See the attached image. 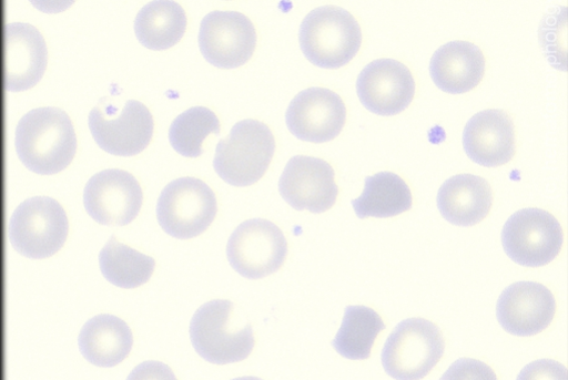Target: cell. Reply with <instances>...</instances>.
Here are the masks:
<instances>
[{
  "instance_id": "obj_1",
  "label": "cell",
  "mask_w": 568,
  "mask_h": 380,
  "mask_svg": "<svg viewBox=\"0 0 568 380\" xmlns=\"http://www.w3.org/2000/svg\"><path fill=\"white\" fill-rule=\"evenodd\" d=\"M16 146L21 162L39 175H55L68 168L78 151L70 116L57 107L38 109L19 123Z\"/></svg>"
},
{
  "instance_id": "obj_2",
  "label": "cell",
  "mask_w": 568,
  "mask_h": 380,
  "mask_svg": "<svg viewBox=\"0 0 568 380\" xmlns=\"http://www.w3.org/2000/svg\"><path fill=\"white\" fill-rule=\"evenodd\" d=\"M234 309L233 301L216 299L201 306L192 318V345L211 363L240 362L254 349L253 327L250 322L236 320Z\"/></svg>"
},
{
  "instance_id": "obj_3",
  "label": "cell",
  "mask_w": 568,
  "mask_h": 380,
  "mask_svg": "<svg viewBox=\"0 0 568 380\" xmlns=\"http://www.w3.org/2000/svg\"><path fill=\"white\" fill-rule=\"evenodd\" d=\"M300 44L313 65L337 70L357 55L362 45V30L346 10L323 7L304 19L300 29Z\"/></svg>"
},
{
  "instance_id": "obj_4",
  "label": "cell",
  "mask_w": 568,
  "mask_h": 380,
  "mask_svg": "<svg viewBox=\"0 0 568 380\" xmlns=\"http://www.w3.org/2000/svg\"><path fill=\"white\" fill-rule=\"evenodd\" d=\"M276 150L267 125L254 120L236 123L230 135L220 141L213 166L229 185L247 187L266 174Z\"/></svg>"
},
{
  "instance_id": "obj_5",
  "label": "cell",
  "mask_w": 568,
  "mask_h": 380,
  "mask_svg": "<svg viewBox=\"0 0 568 380\" xmlns=\"http://www.w3.org/2000/svg\"><path fill=\"white\" fill-rule=\"evenodd\" d=\"M445 340L440 329L424 318L400 321L382 350V364L395 380H420L442 359Z\"/></svg>"
},
{
  "instance_id": "obj_6",
  "label": "cell",
  "mask_w": 568,
  "mask_h": 380,
  "mask_svg": "<svg viewBox=\"0 0 568 380\" xmlns=\"http://www.w3.org/2000/svg\"><path fill=\"white\" fill-rule=\"evenodd\" d=\"M70 224L64 208L51 197H33L22 203L10 222V240L14 249L32 259L59 253L69 236Z\"/></svg>"
},
{
  "instance_id": "obj_7",
  "label": "cell",
  "mask_w": 568,
  "mask_h": 380,
  "mask_svg": "<svg viewBox=\"0 0 568 380\" xmlns=\"http://www.w3.org/2000/svg\"><path fill=\"white\" fill-rule=\"evenodd\" d=\"M217 210L215 193L194 177L170 183L156 207L159 224L168 235L178 239H192L205 233L215 220Z\"/></svg>"
},
{
  "instance_id": "obj_8",
  "label": "cell",
  "mask_w": 568,
  "mask_h": 380,
  "mask_svg": "<svg viewBox=\"0 0 568 380\" xmlns=\"http://www.w3.org/2000/svg\"><path fill=\"white\" fill-rule=\"evenodd\" d=\"M506 255L524 267H541L552 261L562 245L558 220L539 208H525L513 214L501 230Z\"/></svg>"
},
{
  "instance_id": "obj_9",
  "label": "cell",
  "mask_w": 568,
  "mask_h": 380,
  "mask_svg": "<svg viewBox=\"0 0 568 380\" xmlns=\"http://www.w3.org/2000/svg\"><path fill=\"white\" fill-rule=\"evenodd\" d=\"M231 266L247 279H262L284 265L288 245L283 232L266 219H250L232 234L226 248Z\"/></svg>"
},
{
  "instance_id": "obj_10",
  "label": "cell",
  "mask_w": 568,
  "mask_h": 380,
  "mask_svg": "<svg viewBox=\"0 0 568 380\" xmlns=\"http://www.w3.org/2000/svg\"><path fill=\"white\" fill-rule=\"evenodd\" d=\"M89 126L104 152L122 157L141 154L154 135L153 115L138 101H128L122 111L102 102L91 112Z\"/></svg>"
},
{
  "instance_id": "obj_11",
  "label": "cell",
  "mask_w": 568,
  "mask_h": 380,
  "mask_svg": "<svg viewBox=\"0 0 568 380\" xmlns=\"http://www.w3.org/2000/svg\"><path fill=\"white\" fill-rule=\"evenodd\" d=\"M200 50L215 68L234 70L253 57L257 34L251 20L237 12H212L201 23Z\"/></svg>"
},
{
  "instance_id": "obj_12",
  "label": "cell",
  "mask_w": 568,
  "mask_h": 380,
  "mask_svg": "<svg viewBox=\"0 0 568 380\" xmlns=\"http://www.w3.org/2000/svg\"><path fill=\"white\" fill-rule=\"evenodd\" d=\"M143 189L129 172L106 170L93 176L84 192L88 214L104 226H126L143 206Z\"/></svg>"
},
{
  "instance_id": "obj_13",
  "label": "cell",
  "mask_w": 568,
  "mask_h": 380,
  "mask_svg": "<svg viewBox=\"0 0 568 380\" xmlns=\"http://www.w3.org/2000/svg\"><path fill=\"white\" fill-rule=\"evenodd\" d=\"M283 199L296 210L322 214L337 199L335 172L325 161L295 156L287 163L278 183Z\"/></svg>"
},
{
  "instance_id": "obj_14",
  "label": "cell",
  "mask_w": 568,
  "mask_h": 380,
  "mask_svg": "<svg viewBox=\"0 0 568 380\" xmlns=\"http://www.w3.org/2000/svg\"><path fill=\"white\" fill-rule=\"evenodd\" d=\"M346 123V107L336 93L312 88L301 92L286 112L290 132L300 141L323 144L335 140Z\"/></svg>"
},
{
  "instance_id": "obj_15",
  "label": "cell",
  "mask_w": 568,
  "mask_h": 380,
  "mask_svg": "<svg viewBox=\"0 0 568 380\" xmlns=\"http://www.w3.org/2000/svg\"><path fill=\"white\" fill-rule=\"evenodd\" d=\"M356 91L366 110L379 116H394L413 102L415 81L408 68L400 62L377 60L361 72Z\"/></svg>"
},
{
  "instance_id": "obj_16",
  "label": "cell",
  "mask_w": 568,
  "mask_h": 380,
  "mask_svg": "<svg viewBox=\"0 0 568 380\" xmlns=\"http://www.w3.org/2000/svg\"><path fill=\"white\" fill-rule=\"evenodd\" d=\"M48 68L47 42L30 24H8L3 32V84L18 93L36 88Z\"/></svg>"
},
{
  "instance_id": "obj_17",
  "label": "cell",
  "mask_w": 568,
  "mask_h": 380,
  "mask_svg": "<svg viewBox=\"0 0 568 380\" xmlns=\"http://www.w3.org/2000/svg\"><path fill=\"white\" fill-rule=\"evenodd\" d=\"M556 311L551 291L534 281H518L508 286L496 306L497 320L505 331L529 337L545 330Z\"/></svg>"
},
{
  "instance_id": "obj_18",
  "label": "cell",
  "mask_w": 568,
  "mask_h": 380,
  "mask_svg": "<svg viewBox=\"0 0 568 380\" xmlns=\"http://www.w3.org/2000/svg\"><path fill=\"white\" fill-rule=\"evenodd\" d=\"M466 155L484 167L507 164L515 155V130L510 116L501 110L474 115L463 132Z\"/></svg>"
},
{
  "instance_id": "obj_19",
  "label": "cell",
  "mask_w": 568,
  "mask_h": 380,
  "mask_svg": "<svg viewBox=\"0 0 568 380\" xmlns=\"http://www.w3.org/2000/svg\"><path fill=\"white\" fill-rule=\"evenodd\" d=\"M429 74L434 84L452 95L474 90L485 74V58L479 48L468 42H450L433 55Z\"/></svg>"
},
{
  "instance_id": "obj_20",
  "label": "cell",
  "mask_w": 568,
  "mask_h": 380,
  "mask_svg": "<svg viewBox=\"0 0 568 380\" xmlns=\"http://www.w3.org/2000/svg\"><path fill=\"white\" fill-rule=\"evenodd\" d=\"M491 205L493 192L488 182L470 174L450 177L437 194L439 213L455 226L469 227L480 223Z\"/></svg>"
},
{
  "instance_id": "obj_21",
  "label": "cell",
  "mask_w": 568,
  "mask_h": 380,
  "mask_svg": "<svg viewBox=\"0 0 568 380\" xmlns=\"http://www.w3.org/2000/svg\"><path fill=\"white\" fill-rule=\"evenodd\" d=\"M79 345L82 355L91 363L111 368L129 357L134 337L123 319L113 315H99L85 323Z\"/></svg>"
},
{
  "instance_id": "obj_22",
  "label": "cell",
  "mask_w": 568,
  "mask_h": 380,
  "mask_svg": "<svg viewBox=\"0 0 568 380\" xmlns=\"http://www.w3.org/2000/svg\"><path fill=\"white\" fill-rule=\"evenodd\" d=\"M140 43L152 51H165L183 39L187 29L184 9L172 0H156L144 7L135 20Z\"/></svg>"
},
{
  "instance_id": "obj_23",
  "label": "cell",
  "mask_w": 568,
  "mask_h": 380,
  "mask_svg": "<svg viewBox=\"0 0 568 380\" xmlns=\"http://www.w3.org/2000/svg\"><path fill=\"white\" fill-rule=\"evenodd\" d=\"M358 218H388L409 210L413 197L407 184L390 172L378 173L365 178L363 194L352 201Z\"/></svg>"
},
{
  "instance_id": "obj_24",
  "label": "cell",
  "mask_w": 568,
  "mask_h": 380,
  "mask_svg": "<svg viewBox=\"0 0 568 380\" xmlns=\"http://www.w3.org/2000/svg\"><path fill=\"white\" fill-rule=\"evenodd\" d=\"M100 267L114 286L134 289L150 281L156 261L112 236L100 254Z\"/></svg>"
},
{
  "instance_id": "obj_25",
  "label": "cell",
  "mask_w": 568,
  "mask_h": 380,
  "mask_svg": "<svg viewBox=\"0 0 568 380\" xmlns=\"http://www.w3.org/2000/svg\"><path fill=\"white\" fill-rule=\"evenodd\" d=\"M385 328L384 321L374 309L366 306H347L332 346L344 358L365 360L369 358L378 333Z\"/></svg>"
},
{
  "instance_id": "obj_26",
  "label": "cell",
  "mask_w": 568,
  "mask_h": 380,
  "mask_svg": "<svg viewBox=\"0 0 568 380\" xmlns=\"http://www.w3.org/2000/svg\"><path fill=\"white\" fill-rule=\"evenodd\" d=\"M211 134H221L220 120L211 110L200 106L187 110L174 120L169 138L180 155L197 158L204 154L203 144Z\"/></svg>"
},
{
  "instance_id": "obj_27",
  "label": "cell",
  "mask_w": 568,
  "mask_h": 380,
  "mask_svg": "<svg viewBox=\"0 0 568 380\" xmlns=\"http://www.w3.org/2000/svg\"><path fill=\"white\" fill-rule=\"evenodd\" d=\"M439 380H497V377L485 362L471 358H460L450 364Z\"/></svg>"
},
{
  "instance_id": "obj_28",
  "label": "cell",
  "mask_w": 568,
  "mask_h": 380,
  "mask_svg": "<svg viewBox=\"0 0 568 380\" xmlns=\"http://www.w3.org/2000/svg\"><path fill=\"white\" fill-rule=\"evenodd\" d=\"M516 380H567V369L552 359H538L526 364Z\"/></svg>"
},
{
  "instance_id": "obj_29",
  "label": "cell",
  "mask_w": 568,
  "mask_h": 380,
  "mask_svg": "<svg viewBox=\"0 0 568 380\" xmlns=\"http://www.w3.org/2000/svg\"><path fill=\"white\" fill-rule=\"evenodd\" d=\"M128 380H178V378L169 364L148 360L135 367Z\"/></svg>"
},
{
  "instance_id": "obj_30",
  "label": "cell",
  "mask_w": 568,
  "mask_h": 380,
  "mask_svg": "<svg viewBox=\"0 0 568 380\" xmlns=\"http://www.w3.org/2000/svg\"><path fill=\"white\" fill-rule=\"evenodd\" d=\"M232 380H263V379H261L258 377L247 376V377L235 378V379H232Z\"/></svg>"
}]
</instances>
